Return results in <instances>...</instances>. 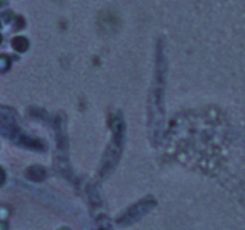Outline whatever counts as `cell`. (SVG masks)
<instances>
[{"label":"cell","instance_id":"obj_6","mask_svg":"<svg viewBox=\"0 0 245 230\" xmlns=\"http://www.w3.org/2000/svg\"><path fill=\"white\" fill-rule=\"evenodd\" d=\"M22 143H23L24 145H26V146L32 147V149H40V147H41V143L37 141L36 139L30 138V137H23V138H22Z\"/></svg>","mask_w":245,"mask_h":230},{"label":"cell","instance_id":"obj_1","mask_svg":"<svg viewBox=\"0 0 245 230\" xmlns=\"http://www.w3.org/2000/svg\"><path fill=\"white\" fill-rule=\"evenodd\" d=\"M166 76V59L164 55V48L158 43L157 49V65H155V77L149 94L148 101V113L151 120V128L155 126L152 132V140L154 137L160 135L163 119H164V85Z\"/></svg>","mask_w":245,"mask_h":230},{"label":"cell","instance_id":"obj_5","mask_svg":"<svg viewBox=\"0 0 245 230\" xmlns=\"http://www.w3.org/2000/svg\"><path fill=\"white\" fill-rule=\"evenodd\" d=\"M12 47H13L17 52L23 53V52H25V50L28 49V47H29V41H28L25 37H22V36L14 37L13 41H12Z\"/></svg>","mask_w":245,"mask_h":230},{"label":"cell","instance_id":"obj_3","mask_svg":"<svg viewBox=\"0 0 245 230\" xmlns=\"http://www.w3.org/2000/svg\"><path fill=\"white\" fill-rule=\"evenodd\" d=\"M111 128H113V133H114L115 145L121 146L123 141V137H124V122H123V119L120 113L116 116H114Z\"/></svg>","mask_w":245,"mask_h":230},{"label":"cell","instance_id":"obj_4","mask_svg":"<svg viewBox=\"0 0 245 230\" xmlns=\"http://www.w3.org/2000/svg\"><path fill=\"white\" fill-rule=\"evenodd\" d=\"M26 177L30 179L31 181H43L47 176V171L41 165H31L26 169V173H25Z\"/></svg>","mask_w":245,"mask_h":230},{"label":"cell","instance_id":"obj_9","mask_svg":"<svg viewBox=\"0 0 245 230\" xmlns=\"http://www.w3.org/2000/svg\"><path fill=\"white\" fill-rule=\"evenodd\" d=\"M1 41H2V37H1V35H0V43H1Z\"/></svg>","mask_w":245,"mask_h":230},{"label":"cell","instance_id":"obj_7","mask_svg":"<svg viewBox=\"0 0 245 230\" xmlns=\"http://www.w3.org/2000/svg\"><path fill=\"white\" fill-rule=\"evenodd\" d=\"M10 66V59L5 55H0V71L7 70Z\"/></svg>","mask_w":245,"mask_h":230},{"label":"cell","instance_id":"obj_2","mask_svg":"<svg viewBox=\"0 0 245 230\" xmlns=\"http://www.w3.org/2000/svg\"><path fill=\"white\" fill-rule=\"evenodd\" d=\"M155 206V200L152 198H146L141 200L140 203L135 204L130 209H128L121 217L117 218V223L121 225H128L134 222H136L139 218L145 216L152 207Z\"/></svg>","mask_w":245,"mask_h":230},{"label":"cell","instance_id":"obj_8","mask_svg":"<svg viewBox=\"0 0 245 230\" xmlns=\"http://www.w3.org/2000/svg\"><path fill=\"white\" fill-rule=\"evenodd\" d=\"M5 179H6V175H5V171L2 168H0V185H2L5 182Z\"/></svg>","mask_w":245,"mask_h":230}]
</instances>
